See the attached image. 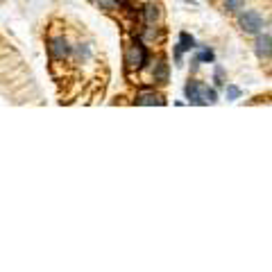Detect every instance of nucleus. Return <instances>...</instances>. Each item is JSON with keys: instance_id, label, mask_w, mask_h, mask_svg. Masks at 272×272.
<instances>
[{"instance_id": "f257e3e1", "label": "nucleus", "mask_w": 272, "mask_h": 272, "mask_svg": "<svg viewBox=\"0 0 272 272\" xmlns=\"http://www.w3.org/2000/svg\"><path fill=\"white\" fill-rule=\"evenodd\" d=\"M238 25H241V30L245 32V34H259L263 27V18L259 11H245V14H241V18H238Z\"/></svg>"}, {"instance_id": "f03ea898", "label": "nucleus", "mask_w": 272, "mask_h": 272, "mask_svg": "<svg viewBox=\"0 0 272 272\" xmlns=\"http://www.w3.org/2000/svg\"><path fill=\"white\" fill-rule=\"evenodd\" d=\"M127 64L134 66V68H143L148 64V50H145V45L141 41H134L132 50L127 54Z\"/></svg>"}, {"instance_id": "7ed1b4c3", "label": "nucleus", "mask_w": 272, "mask_h": 272, "mask_svg": "<svg viewBox=\"0 0 272 272\" xmlns=\"http://www.w3.org/2000/svg\"><path fill=\"white\" fill-rule=\"evenodd\" d=\"M48 50H50V57H52V59H57V61L66 59V57L70 54V45H68V41H66L64 36H54V39L50 41Z\"/></svg>"}, {"instance_id": "20e7f679", "label": "nucleus", "mask_w": 272, "mask_h": 272, "mask_svg": "<svg viewBox=\"0 0 272 272\" xmlns=\"http://www.w3.org/2000/svg\"><path fill=\"white\" fill-rule=\"evenodd\" d=\"M254 50H257V54L261 57V59L270 57L272 54V36L270 34H259L257 43H254Z\"/></svg>"}, {"instance_id": "39448f33", "label": "nucleus", "mask_w": 272, "mask_h": 272, "mask_svg": "<svg viewBox=\"0 0 272 272\" xmlns=\"http://www.w3.org/2000/svg\"><path fill=\"white\" fill-rule=\"evenodd\" d=\"M186 98L188 102L193 104H202V82H188L186 84Z\"/></svg>"}, {"instance_id": "423d86ee", "label": "nucleus", "mask_w": 272, "mask_h": 272, "mask_svg": "<svg viewBox=\"0 0 272 272\" xmlns=\"http://www.w3.org/2000/svg\"><path fill=\"white\" fill-rule=\"evenodd\" d=\"M193 48H195V39L193 36H188L186 32H182V34H179V45H177V61L182 59L184 50H193Z\"/></svg>"}, {"instance_id": "0eeeda50", "label": "nucleus", "mask_w": 272, "mask_h": 272, "mask_svg": "<svg viewBox=\"0 0 272 272\" xmlns=\"http://www.w3.org/2000/svg\"><path fill=\"white\" fill-rule=\"evenodd\" d=\"M136 104H143V107H152V104H163V98L159 93H141L136 98Z\"/></svg>"}, {"instance_id": "6e6552de", "label": "nucleus", "mask_w": 272, "mask_h": 272, "mask_svg": "<svg viewBox=\"0 0 272 272\" xmlns=\"http://www.w3.org/2000/svg\"><path fill=\"white\" fill-rule=\"evenodd\" d=\"M154 79H157V82H161V84H166V82H168V64H166V59H159L157 68H154Z\"/></svg>"}, {"instance_id": "1a4fd4ad", "label": "nucleus", "mask_w": 272, "mask_h": 272, "mask_svg": "<svg viewBox=\"0 0 272 272\" xmlns=\"http://www.w3.org/2000/svg\"><path fill=\"white\" fill-rule=\"evenodd\" d=\"M143 14H145V23L148 25H152V23H157V18H159V7L157 5H145V9H143Z\"/></svg>"}, {"instance_id": "9d476101", "label": "nucleus", "mask_w": 272, "mask_h": 272, "mask_svg": "<svg viewBox=\"0 0 272 272\" xmlns=\"http://www.w3.org/2000/svg\"><path fill=\"white\" fill-rule=\"evenodd\" d=\"M245 7V0H225V9L227 11H238Z\"/></svg>"}, {"instance_id": "9b49d317", "label": "nucleus", "mask_w": 272, "mask_h": 272, "mask_svg": "<svg viewBox=\"0 0 272 272\" xmlns=\"http://www.w3.org/2000/svg\"><path fill=\"white\" fill-rule=\"evenodd\" d=\"M195 59H198V61H209V64H213V61H216V54H213V50L204 48L202 52H200L198 57H195Z\"/></svg>"}, {"instance_id": "f8f14e48", "label": "nucleus", "mask_w": 272, "mask_h": 272, "mask_svg": "<svg viewBox=\"0 0 272 272\" xmlns=\"http://www.w3.org/2000/svg\"><path fill=\"white\" fill-rule=\"evenodd\" d=\"M213 79H216V84H218V86H223V84H225V70H223V66H216Z\"/></svg>"}, {"instance_id": "ddd939ff", "label": "nucleus", "mask_w": 272, "mask_h": 272, "mask_svg": "<svg viewBox=\"0 0 272 272\" xmlns=\"http://www.w3.org/2000/svg\"><path fill=\"white\" fill-rule=\"evenodd\" d=\"M238 98H241V89L234 86V84H229L227 86V100H238Z\"/></svg>"}]
</instances>
